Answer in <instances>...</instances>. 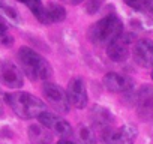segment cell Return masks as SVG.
Listing matches in <instances>:
<instances>
[{
    "mask_svg": "<svg viewBox=\"0 0 153 144\" xmlns=\"http://www.w3.org/2000/svg\"><path fill=\"white\" fill-rule=\"evenodd\" d=\"M18 62L24 75H27L32 81H45L53 74L48 60L29 47H21L18 50Z\"/></svg>",
    "mask_w": 153,
    "mask_h": 144,
    "instance_id": "6da1fadb",
    "label": "cell"
},
{
    "mask_svg": "<svg viewBox=\"0 0 153 144\" xmlns=\"http://www.w3.org/2000/svg\"><path fill=\"white\" fill-rule=\"evenodd\" d=\"M6 102L12 111L21 119H38L47 111V105L36 96L27 92H15L6 95Z\"/></svg>",
    "mask_w": 153,
    "mask_h": 144,
    "instance_id": "7a4b0ae2",
    "label": "cell"
},
{
    "mask_svg": "<svg viewBox=\"0 0 153 144\" xmlns=\"http://www.w3.org/2000/svg\"><path fill=\"white\" fill-rule=\"evenodd\" d=\"M122 33H123V24H122L120 18L116 17V15H108V17L101 18L87 32L92 44L104 45V47L111 44Z\"/></svg>",
    "mask_w": 153,
    "mask_h": 144,
    "instance_id": "3957f363",
    "label": "cell"
},
{
    "mask_svg": "<svg viewBox=\"0 0 153 144\" xmlns=\"http://www.w3.org/2000/svg\"><path fill=\"white\" fill-rule=\"evenodd\" d=\"M42 95L45 96L48 105H50L53 110H56V111L60 113V114L69 113L71 104H69V101H68L66 92H65L60 86H57V84H54V83H45V84L42 86Z\"/></svg>",
    "mask_w": 153,
    "mask_h": 144,
    "instance_id": "277c9868",
    "label": "cell"
},
{
    "mask_svg": "<svg viewBox=\"0 0 153 144\" xmlns=\"http://www.w3.org/2000/svg\"><path fill=\"white\" fill-rule=\"evenodd\" d=\"M38 122L44 128H47V129L53 131L54 134H57L62 140H69V137H72V134H74L72 132V126L66 120L60 119L54 113H50L48 110L44 111L42 114H39Z\"/></svg>",
    "mask_w": 153,
    "mask_h": 144,
    "instance_id": "5b68a950",
    "label": "cell"
},
{
    "mask_svg": "<svg viewBox=\"0 0 153 144\" xmlns=\"http://www.w3.org/2000/svg\"><path fill=\"white\" fill-rule=\"evenodd\" d=\"M0 84L9 89H20L24 84L23 71L9 60L2 62L0 63Z\"/></svg>",
    "mask_w": 153,
    "mask_h": 144,
    "instance_id": "8992f818",
    "label": "cell"
},
{
    "mask_svg": "<svg viewBox=\"0 0 153 144\" xmlns=\"http://www.w3.org/2000/svg\"><path fill=\"white\" fill-rule=\"evenodd\" d=\"M66 95H68V101L72 107L78 108V110L86 108L89 96H87V89H86V83L83 78H80V77L72 78L68 84Z\"/></svg>",
    "mask_w": 153,
    "mask_h": 144,
    "instance_id": "52a82bcc",
    "label": "cell"
},
{
    "mask_svg": "<svg viewBox=\"0 0 153 144\" xmlns=\"http://www.w3.org/2000/svg\"><path fill=\"white\" fill-rule=\"evenodd\" d=\"M137 135L138 131L134 125H123L102 135V144H134Z\"/></svg>",
    "mask_w": 153,
    "mask_h": 144,
    "instance_id": "ba28073f",
    "label": "cell"
},
{
    "mask_svg": "<svg viewBox=\"0 0 153 144\" xmlns=\"http://www.w3.org/2000/svg\"><path fill=\"white\" fill-rule=\"evenodd\" d=\"M132 35H120L111 44L107 45V56L113 62H125L131 54Z\"/></svg>",
    "mask_w": 153,
    "mask_h": 144,
    "instance_id": "9c48e42d",
    "label": "cell"
},
{
    "mask_svg": "<svg viewBox=\"0 0 153 144\" xmlns=\"http://www.w3.org/2000/svg\"><path fill=\"white\" fill-rule=\"evenodd\" d=\"M132 56L137 65L141 68H153V41L140 39L135 42Z\"/></svg>",
    "mask_w": 153,
    "mask_h": 144,
    "instance_id": "30bf717a",
    "label": "cell"
},
{
    "mask_svg": "<svg viewBox=\"0 0 153 144\" xmlns=\"http://www.w3.org/2000/svg\"><path fill=\"white\" fill-rule=\"evenodd\" d=\"M104 86L107 90L113 93H128L134 87L132 78L123 74H117V72H108L104 77Z\"/></svg>",
    "mask_w": 153,
    "mask_h": 144,
    "instance_id": "8fae6325",
    "label": "cell"
},
{
    "mask_svg": "<svg viewBox=\"0 0 153 144\" xmlns=\"http://www.w3.org/2000/svg\"><path fill=\"white\" fill-rule=\"evenodd\" d=\"M90 120H92L93 129L96 132H99L101 137L111 131L113 116H111V113L107 108H104L101 105H95L92 108V111H90Z\"/></svg>",
    "mask_w": 153,
    "mask_h": 144,
    "instance_id": "7c38bea8",
    "label": "cell"
},
{
    "mask_svg": "<svg viewBox=\"0 0 153 144\" xmlns=\"http://www.w3.org/2000/svg\"><path fill=\"white\" fill-rule=\"evenodd\" d=\"M137 111L144 120L153 119V87L143 86L137 93Z\"/></svg>",
    "mask_w": 153,
    "mask_h": 144,
    "instance_id": "4fadbf2b",
    "label": "cell"
},
{
    "mask_svg": "<svg viewBox=\"0 0 153 144\" xmlns=\"http://www.w3.org/2000/svg\"><path fill=\"white\" fill-rule=\"evenodd\" d=\"M29 137L35 144H50L53 141V134L42 125H32L29 128Z\"/></svg>",
    "mask_w": 153,
    "mask_h": 144,
    "instance_id": "5bb4252c",
    "label": "cell"
},
{
    "mask_svg": "<svg viewBox=\"0 0 153 144\" xmlns=\"http://www.w3.org/2000/svg\"><path fill=\"white\" fill-rule=\"evenodd\" d=\"M45 18L47 24L60 23L66 18V9L60 3H48V6L45 8Z\"/></svg>",
    "mask_w": 153,
    "mask_h": 144,
    "instance_id": "9a60e30c",
    "label": "cell"
},
{
    "mask_svg": "<svg viewBox=\"0 0 153 144\" xmlns=\"http://www.w3.org/2000/svg\"><path fill=\"white\" fill-rule=\"evenodd\" d=\"M75 144H96V135L89 126L80 125L75 132Z\"/></svg>",
    "mask_w": 153,
    "mask_h": 144,
    "instance_id": "2e32d148",
    "label": "cell"
},
{
    "mask_svg": "<svg viewBox=\"0 0 153 144\" xmlns=\"http://www.w3.org/2000/svg\"><path fill=\"white\" fill-rule=\"evenodd\" d=\"M20 3H23V5H26L30 11H32V14L42 23V24H47V18H45V6L42 5V2L41 0H18Z\"/></svg>",
    "mask_w": 153,
    "mask_h": 144,
    "instance_id": "e0dca14e",
    "label": "cell"
},
{
    "mask_svg": "<svg viewBox=\"0 0 153 144\" xmlns=\"http://www.w3.org/2000/svg\"><path fill=\"white\" fill-rule=\"evenodd\" d=\"M104 2H105V0H86V9H87V12L89 14H96L101 9V6L104 5Z\"/></svg>",
    "mask_w": 153,
    "mask_h": 144,
    "instance_id": "ac0fdd59",
    "label": "cell"
},
{
    "mask_svg": "<svg viewBox=\"0 0 153 144\" xmlns=\"http://www.w3.org/2000/svg\"><path fill=\"white\" fill-rule=\"evenodd\" d=\"M125 3L135 11H147V0H125Z\"/></svg>",
    "mask_w": 153,
    "mask_h": 144,
    "instance_id": "d6986e66",
    "label": "cell"
},
{
    "mask_svg": "<svg viewBox=\"0 0 153 144\" xmlns=\"http://www.w3.org/2000/svg\"><path fill=\"white\" fill-rule=\"evenodd\" d=\"M0 12L6 14L11 20H17V21H18V14H17V11H15L14 8L8 6L5 2H2V0H0Z\"/></svg>",
    "mask_w": 153,
    "mask_h": 144,
    "instance_id": "ffe728a7",
    "label": "cell"
},
{
    "mask_svg": "<svg viewBox=\"0 0 153 144\" xmlns=\"http://www.w3.org/2000/svg\"><path fill=\"white\" fill-rule=\"evenodd\" d=\"M60 2L68 3V5H80V3H83V2H84V0H60Z\"/></svg>",
    "mask_w": 153,
    "mask_h": 144,
    "instance_id": "44dd1931",
    "label": "cell"
},
{
    "mask_svg": "<svg viewBox=\"0 0 153 144\" xmlns=\"http://www.w3.org/2000/svg\"><path fill=\"white\" fill-rule=\"evenodd\" d=\"M147 12L153 15V0H147Z\"/></svg>",
    "mask_w": 153,
    "mask_h": 144,
    "instance_id": "7402d4cb",
    "label": "cell"
},
{
    "mask_svg": "<svg viewBox=\"0 0 153 144\" xmlns=\"http://www.w3.org/2000/svg\"><path fill=\"white\" fill-rule=\"evenodd\" d=\"M57 144H75L74 141H71V140H60Z\"/></svg>",
    "mask_w": 153,
    "mask_h": 144,
    "instance_id": "603a6c76",
    "label": "cell"
},
{
    "mask_svg": "<svg viewBox=\"0 0 153 144\" xmlns=\"http://www.w3.org/2000/svg\"><path fill=\"white\" fill-rule=\"evenodd\" d=\"M152 80H153V69H152Z\"/></svg>",
    "mask_w": 153,
    "mask_h": 144,
    "instance_id": "cb8c5ba5",
    "label": "cell"
}]
</instances>
